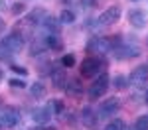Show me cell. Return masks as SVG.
I'll return each mask as SVG.
<instances>
[{
  "label": "cell",
  "instance_id": "1",
  "mask_svg": "<svg viewBox=\"0 0 148 130\" xmlns=\"http://www.w3.org/2000/svg\"><path fill=\"white\" fill-rule=\"evenodd\" d=\"M87 51L89 53H99L105 55L109 51H113V37H101V35H93L87 42Z\"/></svg>",
  "mask_w": 148,
  "mask_h": 130
},
{
  "label": "cell",
  "instance_id": "2",
  "mask_svg": "<svg viewBox=\"0 0 148 130\" xmlns=\"http://www.w3.org/2000/svg\"><path fill=\"white\" fill-rule=\"evenodd\" d=\"M114 57L121 59V61H125V59H134L138 57L140 53H142V49H140V46H136V44H128V42H121L119 46L113 49Z\"/></svg>",
  "mask_w": 148,
  "mask_h": 130
},
{
  "label": "cell",
  "instance_id": "3",
  "mask_svg": "<svg viewBox=\"0 0 148 130\" xmlns=\"http://www.w3.org/2000/svg\"><path fill=\"white\" fill-rule=\"evenodd\" d=\"M109 75L107 73H101L95 81H93V85L89 87V91H87V97L91 99V101H97V99H101L103 95L107 93V89H109Z\"/></svg>",
  "mask_w": 148,
  "mask_h": 130
},
{
  "label": "cell",
  "instance_id": "4",
  "mask_svg": "<svg viewBox=\"0 0 148 130\" xmlns=\"http://www.w3.org/2000/svg\"><path fill=\"white\" fill-rule=\"evenodd\" d=\"M101 59L99 57H85L81 61L79 65V71H81V77H85V79H93L99 71H101Z\"/></svg>",
  "mask_w": 148,
  "mask_h": 130
},
{
  "label": "cell",
  "instance_id": "5",
  "mask_svg": "<svg viewBox=\"0 0 148 130\" xmlns=\"http://www.w3.org/2000/svg\"><path fill=\"white\" fill-rule=\"evenodd\" d=\"M121 18H123L121 6H111V8H107V10L97 18V22H99V26H114Z\"/></svg>",
  "mask_w": 148,
  "mask_h": 130
},
{
  "label": "cell",
  "instance_id": "6",
  "mask_svg": "<svg viewBox=\"0 0 148 130\" xmlns=\"http://www.w3.org/2000/svg\"><path fill=\"white\" fill-rule=\"evenodd\" d=\"M0 44H2L4 47H8L12 53H18V51H22V49H24V37H22L20 32H16V30H14L12 34L4 35Z\"/></svg>",
  "mask_w": 148,
  "mask_h": 130
},
{
  "label": "cell",
  "instance_id": "7",
  "mask_svg": "<svg viewBox=\"0 0 148 130\" xmlns=\"http://www.w3.org/2000/svg\"><path fill=\"white\" fill-rule=\"evenodd\" d=\"M119 108H121V101H119L116 97H111V99H107V101L101 103L97 114H99V118H111L113 114L119 112Z\"/></svg>",
  "mask_w": 148,
  "mask_h": 130
},
{
  "label": "cell",
  "instance_id": "8",
  "mask_svg": "<svg viewBox=\"0 0 148 130\" xmlns=\"http://www.w3.org/2000/svg\"><path fill=\"white\" fill-rule=\"evenodd\" d=\"M51 114H53V108H51V103H47V105L38 106L32 110V120L36 124H47L51 120Z\"/></svg>",
  "mask_w": 148,
  "mask_h": 130
},
{
  "label": "cell",
  "instance_id": "9",
  "mask_svg": "<svg viewBox=\"0 0 148 130\" xmlns=\"http://www.w3.org/2000/svg\"><path fill=\"white\" fill-rule=\"evenodd\" d=\"M128 83L134 87H144L148 83V65H140L128 75Z\"/></svg>",
  "mask_w": 148,
  "mask_h": 130
},
{
  "label": "cell",
  "instance_id": "10",
  "mask_svg": "<svg viewBox=\"0 0 148 130\" xmlns=\"http://www.w3.org/2000/svg\"><path fill=\"white\" fill-rule=\"evenodd\" d=\"M128 22H130V26H134V28H138V30L146 28V26H148L146 12L140 10V8H134V10H130V12H128Z\"/></svg>",
  "mask_w": 148,
  "mask_h": 130
},
{
  "label": "cell",
  "instance_id": "11",
  "mask_svg": "<svg viewBox=\"0 0 148 130\" xmlns=\"http://www.w3.org/2000/svg\"><path fill=\"white\" fill-rule=\"evenodd\" d=\"M79 118H81V122H83L87 128H95L97 122H99V114L93 110L91 106H83L81 112H79Z\"/></svg>",
  "mask_w": 148,
  "mask_h": 130
},
{
  "label": "cell",
  "instance_id": "12",
  "mask_svg": "<svg viewBox=\"0 0 148 130\" xmlns=\"http://www.w3.org/2000/svg\"><path fill=\"white\" fill-rule=\"evenodd\" d=\"M65 67H61V63H57L56 65V69H53V73L49 75L51 77V81H53V87H56L57 91H63L65 89V85H67V77H65Z\"/></svg>",
  "mask_w": 148,
  "mask_h": 130
},
{
  "label": "cell",
  "instance_id": "13",
  "mask_svg": "<svg viewBox=\"0 0 148 130\" xmlns=\"http://www.w3.org/2000/svg\"><path fill=\"white\" fill-rule=\"evenodd\" d=\"M46 16H47V12L44 8H34L32 12H28L24 16V24H28V26H40Z\"/></svg>",
  "mask_w": 148,
  "mask_h": 130
},
{
  "label": "cell",
  "instance_id": "14",
  "mask_svg": "<svg viewBox=\"0 0 148 130\" xmlns=\"http://www.w3.org/2000/svg\"><path fill=\"white\" fill-rule=\"evenodd\" d=\"M40 26L46 30V34H59V30H61V22H59V18L49 16V14L44 18V22L40 24Z\"/></svg>",
  "mask_w": 148,
  "mask_h": 130
},
{
  "label": "cell",
  "instance_id": "15",
  "mask_svg": "<svg viewBox=\"0 0 148 130\" xmlns=\"http://www.w3.org/2000/svg\"><path fill=\"white\" fill-rule=\"evenodd\" d=\"M42 39H44L46 47H47V49H51V51H59V49H63V39H61L57 34H46Z\"/></svg>",
  "mask_w": 148,
  "mask_h": 130
},
{
  "label": "cell",
  "instance_id": "16",
  "mask_svg": "<svg viewBox=\"0 0 148 130\" xmlns=\"http://www.w3.org/2000/svg\"><path fill=\"white\" fill-rule=\"evenodd\" d=\"M63 91L67 93V97H71V99H77V97H81V93H83V85H81L79 79H69Z\"/></svg>",
  "mask_w": 148,
  "mask_h": 130
},
{
  "label": "cell",
  "instance_id": "17",
  "mask_svg": "<svg viewBox=\"0 0 148 130\" xmlns=\"http://www.w3.org/2000/svg\"><path fill=\"white\" fill-rule=\"evenodd\" d=\"M30 97H32V99H42V97H46V85L42 81L32 83V87H30Z\"/></svg>",
  "mask_w": 148,
  "mask_h": 130
},
{
  "label": "cell",
  "instance_id": "18",
  "mask_svg": "<svg viewBox=\"0 0 148 130\" xmlns=\"http://www.w3.org/2000/svg\"><path fill=\"white\" fill-rule=\"evenodd\" d=\"M4 118H6V122H8V128H14V126H18V122H20V114H18V110H14V108H8L6 112H2Z\"/></svg>",
  "mask_w": 148,
  "mask_h": 130
},
{
  "label": "cell",
  "instance_id": "19",
  "mask_svg": "<svg viewBox=\"0 0 148 130\" xmlns=\"http://www.w3.org/2000/svg\"><path fill=\"white\" fill-rule=\"evenodd\" d=\"M57 18H59V22H61V24H73L75 20H77L75 12H73V10H67V8H63V10H61V14H59Z\"/></svg>",
  "mask_w": 148,
  "mask_h": 130
},
{
  "label": "cell",
  "instance_id": "20",
  "mask_svg": "<svg viewBox=\"0 0 148 130\" xmlns=\"http://www.w3.org/2000/svg\"><path fill=\"white\" fill-rule=\"evenodd\" d=\"M56 65L57 63H51V61H42V63L38 65V71H40L42 77H46V75H51V73H53Z\"/></svg>",
  "mask_w": 148,
  "mask_h": 130
},
{
  "label": "cell",
  "instance_id": "21",
  "mask_svg": "<svg viewBox=\"0 0 148 130\" xmlns=\"http://www.w3.org/2000/svg\"><path fill=\"white\" fill-rule=\"evenodd\" d=\"M130 83H128V77L126 75H114L113 77V87L114 89H119V91H123V89H126Z\"/></svg>",
  "mask_w": 148,
  "mask_h": 130
},
{
  "label": "cell",
  "instance_id": "22",
  "mask_svg": "<svg viewBox=\"0 0 148 130\" xmlns=\"http://www.w3.org/2000/svg\"><path fill=\"white\" fill-rule=\"evenodd\" d=\"M44 51H47V47H46V44H44V39H36L34 44H32L30 53H32V55H40V53H44Z\"/></svg>",
  "mask_w": 148,
  "mask_h": 130
},
{
  "label": "cell",
  "instance_id": "23",
  "mask_svg": "<svg viewBox=\"0 0 148 130\" xmlns=\"http://www.w3.org/2000/svg\"><path fill=\"white\" fill-rule=\"evenodd\" d=\"M61 67H65V69H69V67H75V63H77V59H75V55L73 53H65L63 57H61Z\"/></svg>",
  "mask_w": 148,
  "mask_h": 130
},
{
  "label": "cell",
  "instance_id": "24",
  "mask_svg": "<svg viewBox=\"0 0 148 130\" xmlns=\"http://www.w3.org/2000/svg\"><path fill=\"white\" fill-rule=\"evenodd\" d=\"M105 130H125V120L114 118V120H111V122L105 126Z\"/></svg>",
  "mask_w": 148,
  "mask_h": 130
},
{
  "label": "cell",
  "instance_id": "25",
  "mask_svg": "<svg viewBox=\"0 0 148 130\" xmlns=\"http://www.w3.org/2000/svg\"><path fill=\"white\" fill-rule=\"evenodd\" d=\"M134 128H136V130H148V114H142V116L136 118Z\"/></svg>",
  "mask_w": 148,
  "mask_h": 130
},
{
  "label": "cell",
  "instance_id": "26",
  "mask_svg": "<svg viewBox=\"0 0 148 130\" xmlns=\"http://www.w3.org/2000/svg\"><path fill=\"white\" fill-rule=\"evenodd\" d=\"M12 55H14V53H12L10 49H8V47H4L2 44H0V61H8V63H10V61H12Z\"/></svg>",
  "mask_w": 148,
  "mask_h": 130
},
{
  "label": "cell",
  "instance_id": "27",
  "mask_svg": "<svg viewBox=\"0 0 148 130\" xmlns=\"http://www.w3.org/2000/svg\"><path fill=\"white\" fill-rule=\"evenodd\" d=\"M51 108H53V114H59V116H63V112H65L63 101H53V103H51Z\"/></svg>",
  "mask_w": 148,
  "mask_h": 130
},
{
  "label": "cell",
  "instance_id": "28",
  "mask_svg": "<svg viewBox=\"0 0 148 130\" xmlns=\"http://www.w3.org/2000/svg\"><path fill=\"white\" fill-rule=\"evenodd\" d=\"M10 71L14 75H20V77H28V69L26 67H20V65H16V63H10Z\"/></svg>",
  "mask_w": 148,
  "mask_h": 130
},
{
  "label": "cell",
  "instance_id": "29",
  "mask_svg": "<svg viewBox=\"0 0 148 130\" xmlns=\"http://www.w3.org/2000/svg\"><path fill=\"white\" fill-rule=\"evenodd\" d=\"M8 85H10L12 89H24V87H26V83H24L22 79H16V77L8 79Z\"/></svg>",
  "mask_w": 148,
  "mask_h": 130
},
{
  "label": "cell",
  "instance_id": "30",
  "mask_svg": "<svg viewBox=\"0 0 148 130\" xmlns=\"http://www.w3.org/2000/svg\"><path fill=\"white\" fill-rule=\"evenodd\" d=\"M24 10H26V6H24L22 2H18V4H14V6H12V14H14V16H20Z\"/></svg>",
  "mask_w": 148,
  "mask_h": 130
},
{
  "label": "cell",
  "instance_id": "31",
  "mask_svg": "<svg viewBox=\"0 0 148 130\" xmlns=\"http://www.w3.org/2000/svg\"><path fill=\"white\" fill-rule=\"evenodd\" d=\"M77 4L81 8H93V6H97V0H79Z\"/></svg>",
  "mask_w": 148,
  "mask_h": 130
},
{
  "label": "cell",
  "instance_id": "32",
  "mask_svg": "<svg viewBox=\"0 0 148 130\" xmlns=\"http://www.w3.org/2000/svg\"><path fill=\"white\" fill-rule=\"evenodd\" d=\"M6 128H8V122H6L4 114H0V130H6Z\"/></svg>",
  "mask_w": 148,
  "mask_h": 130
},
{
  "label": "cell",
  "instance_id": "33",
  "mask_svg": "<svg viewBox=\"0 0 148 130\" xmlns=\"http://www.w3.org/2000/svg\"><path fill=\"white\" fill-rule=\"evenodd\" d=\"M4 30H6V22L0 18V32H4Z\"/></svg>",
  "mask_w": 148,
  "mask_h": 130
},
{
  "label": "cell",
  "instance_id": "34",
  "mask_svg": "<svg viewBox=\"0 0 148 130\" xmlns=\"http://www.w3.org/2000/svg\"><path fill=\"white\" fill-rule=\"evenodd\" d=\"M144 103L148 105V91H146V95H144Z\"/></svg>",
  "mask_w": 148,
  "mask_h": 130
},
{
  "label": "cell",
  "instance_id": "35",
  "mask_svg": "<svg viewBox=\"0 0 148 130\" xmlns=\"http://www.w3.org/2000/svg\"><path fill=\"white\" fill-rule=\"evenodd\" d=\"M0 81H4V73H2V69H0Z\"/></svg>",
  "mask_w": 148,
  "mask_h": 130
},
{
  "label": "cell",
  "instance_id": "36",
  "mask_svg": "<svg viewBox=\"0 0 148 130\" xmlns=\"http://www.w3.org/2000/svg\"><path fill=\"white\" fill-rule=\"evenodd\" d=\"M61 2H63V4H71L73 0H61Z\"/></svg>",
  "mask_w": 148,
  "mask_h": 130
},
{
  "label": "cell",
  "instance_id": "37",
  "mask_svg": "<svg viewBox=\"0 0 148 130\" xmlns=\"http://www.w3.org/2000/svg\"><path fill=\"white\" fill-rule=\"evenodd\" d=\"M130 130H136V128H130Z\"/></svg>",
  "mask_w": 148,
  "mask_h": 130
},
{
  "label": "cell",
  "instance_id": "38",
  "mask_svg": "<svg viewBox=\"0 0 148 130\" xmlns=\"http://www.w3.org/2000/svg\"><path fill=\"white\" fill-rule=\"evenodd\" d=\"M132 2H136V0H132Z\"/></svg>",
  "mask_w": 148,
  "mask_h": 130
}]
</instances>
